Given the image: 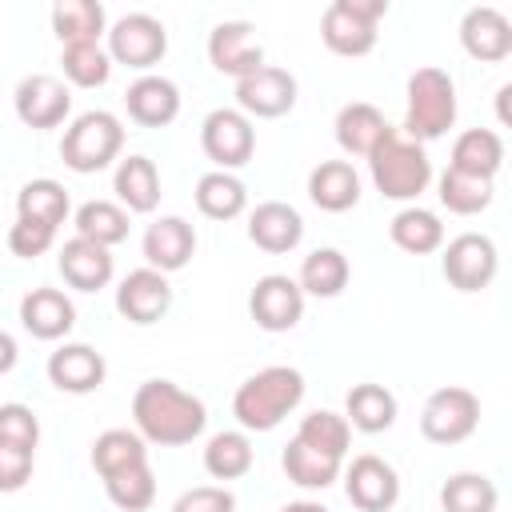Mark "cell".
<instances>
[{
    "instance_id": "cell-26",
    "label": "cell",
    "mask_w": 512,
    "mask_h": 512,
    "mask_svg": "<svg viewBox=\"0 0 512 512\" xmlns=\"http://www.w3.org/2000/svg\"><path fill=\"white\" fill-rule=\"evenodd\" d=\"M392 132V124L384 120V112L376 104H364V100H352L336 112V144L348 152V156H372V148Z\"/></svg>"
},
{
    "instance_id": "cell-42",
    "label": "cell",
    "mask_w": 512,
    "mask_h": 512,
    "mask_svg": "<svg viewBox=\"0 0 512 512\" xmlns=\"http://www.w3.org/2000/svg\"><path fill=\"white\" fill-rule=\"evenodd\" d=\"M296 440H304V444H312V448H320V452H332V456H348V440H352V428H348V420L340 416V412H328V408H316V412H308L304 420H300V428H296Z\"/></svg>"
},
{
    "instance_id": "cell-6",
    "label": "cell",
    "mask_w": 512,
    "mask_h": 512,
    "mask_svg": "<svg viewBox=\"0 0 512 512\" xmlns=\"http://www.w3.org/2000/svg\"><path fill=\"white\" fill-rule=\"evenodd\" d=\"M388 0H332L320 16V40L336 56H368L376 48V24Z\"/></svg>"
},
{
    "instance_id": "cell-36",
    "label": "cell",
    "mask_w": 512,
    "mask_h": 512,
    "mask_svg": "<svg viewBox=\"0 0 512 512\" xmlns=\"http://www.w3.org/2000/svg\"><path fill=\"white\" fill-rule=\"evenodd\" d=\"M76 236L100 248H112L128 240V212L116 200H88L76 208Z\"/></svg>"
},
{
    "instance_id": "cell-30",
    "label": "cell",
    "mask_w": 512,
    "mask_h": 512,
    "mask_svg": "<svg viewBox=\"0 0 512 512\" xmlns=\"http://www.w3.org/2000/svg\"><path fill=\"white\" fill-rule=\"evenodd\" d=\"M348 276H352V264H348V256L340 248H316V252L304 256L296 284H300L304 296L332 300V296H340L348 288Z\"/></svg>"
},
{
    "instance_id": "cell-34",
    "label": "cell",
    "mask_w": 512,
    "mask_h": 512,
    "mask_svg": "<svg viewBox=\"0 0 512 512\" xmlns=\"http://www.w3.org/2000/svg\"><path fill=\"white\" fill-rule=\"evenodd\" d=\"M72 204H68V188L60 180H28L20 192H16V216L20 220H36V224H48V228H60L68 220Z\"/></svg>"
},
{
    "instance_id": "cell-41",
    "label": "cell",
    "mask_w": 512,
    "mask_h": 512,
    "mask_svg": "<svg viewBox=\"0 0 512 512\" xmlns=\"http://www.w3.org/2000/svg\"><path fill=\"white\" fill-rule=\"evenodd\" d=\"M64 64V80L76 88H100L112 76V56L104 52V44H68L60 52Z\"/></svg>"
},
{
    "instance_id": "cell-29",
    "label": "cell",
    "mask_w": 512,
    "mask_h": 512,
    "mask_svg": "<svg viewBox=\"0 0 512 512\" xmlns=\"http://www.w3.org/2000/svg\"><path fill=\"white\" fill-rule=\"evenodd\" d=\"M388 236L408 256H428V252H440L444 248V224H440V216L428 212V208H416V204H408V208H400L392 216Z\"/></svg>"
},
{
    "instance_id": "cell-20",
    "label": "cell",
    "mask_w": 512,
    "mask_h": 512,
    "mask_svg": "<svg viewBox=\"0 0 512 512\" xmlns=\"http://www.w3.org/2000/svg\"><path fill=\"white\" fill-rule=\"evenodd\" d=\"M104 376H108V364L92 344H60L48 356V380L60 392L88 396V392H96L104 384Z\"/></svg>"
},
{
    "instance_id": "cell-19",
    "label": "cell",
    "mask_w": 512,
    "mask_h": 512,
    "mask_svg": "<svg viewBox=\"0 0 512 512\" xmlns=\"http://www.w3.org/2000/svg\"><path fill=\"white\" fill-rule=\"evenodd\" d=\"M248 240L260 252L284 256L304 240V216L284 200H264L248 212Z\"/></svg>"
},
{
    "instance_id": "cell-44",
    "label": "cell",
    "mask_w": 512,
    "mask_h": 512,
    "mask_svg": "<svg viewBox=\"0 0 512 512\" xmlns=\"http://www.w3.org/2000/svg\"><path fill=\"white\" fill-rule=\"evenodd\" d=\"M52 244H56V228H48V224L20 220V216H16V224L8 228V248H12V256H20V260H36V256H44Z\"/></svg>"
},
{
    "instance_id": "cell-25",
    "label": "cell",
    "mask_w": 512,
    "mask_h": 512,
    "mask_svg": "<svg viewBox=\"0 0 512 512\" xmlns=\"http://www.w3.org/2000/svg\"><path fill=\"white\" fill-rule=\"evenodd\" d=\"M308 200L320 212H348L360 204V176L348 160H320L308 172Z\"/></svg>"
},
{
    "instance_id": "cell-17",
    "label": "cell",
    "mask_w": 512,
    "mask_h": 512,
    "mask_svg": "<svg viewBox=\"0 0 512 512\" xmlns=\"http://www.w3.org/2000/svg\"><path fill=\"white\" fill-rule=\"evenodd\" d=\"M140 248H144L148 268H156L164 276L168 272H180L196 256V228L184 216H160V220H152L144 228Z\"/></svg>"
},
{
    "instance_id": "cell-10",
    "label": "cell",
    "mask_w": 512,
    "mask_h": 512,
    "mask_svg": "<svg viewBox=\"0 0 512 512\" xmlns=\"http://www.w3.org/2000/svg\"><path fill=\"white\" fill-rule=\"evenodd\" d=\"M440 268H444V280L456 292H480L496 280L500 256H496V244L484 232H460L444 244Z\"/></svg>"
},
{
    "instance_id": "cell-39",
    "label": "cell",
    "mask_w": 512,
    "mask_h": 512,
    "mask_svg": "<svg viewBox=\"0 0 512 512\" xmlns=\"http://www.w3.org/2000/svg\"><path fill=\"white\" fill-rule=\"evenodd\" d=\"M436 188H440V204H444L448 212H456V216H476V212H484V208L492 204V196H496V184H492V180L468 176V172H456V168H448Z\"/></svg>"
},
{
    "instance_id": "cell-43",
    "label": "cell",
    "mask_w": 512,
    "mask_h": 512,
    "mask_svg": "<svg viewBox=\"0 0 512 512\" xmlns=\"http://www.w3.org/2000/svg\"><path fill=\"white\" fill-rule=\"evenodd\" d=\"M0 440L36 452V444H40V420H36V412L28 404H0Z\"/></svg>"
},
{
    "instance_id": "cell-40",
    "label": "cell",
    "mask_w": 512,
    "mask_h": 512,
    "mask_svg": "<svg viewBox=\"0 0 512 512\" xmlns=\"http://www.w3.org/2000/svg\"><path fill=\"white\" fill-rule=\"evenodd\" d=\"M104 492L108 500L120 508V512H144L152 508L156 500V476H152V464H132V468H120L112 476H104Z\"/></svg>"
},
{
    "instance_id": "cell-22",
    "label": "cell",
    "mask_w": 512,
    "mask_h": 512,
    "mask_svg": "<svg viewBox=\"0 0 512 512\" xmlns=\"http://www.w3.org/2000/svg\"><path fill=\"white\" fill-rule=\"evenodd\" d=\"M20 324L36 340H64L76 324V304L60 288H32L20 300Z\"/></svg>"
},
{
    "instance_id": "cell-8",
    "label": "cell",
    "mask_w": 512,
    "mask_h": 512,
    "mask_svg": "<svg viewBox=\"0 0 512 512\" xmlns=\"http://www.w3.org/2000/svg\"><path fill=\"white\" fill-rule=\"evenodd\" d=\"M476 424H480V400L460 384L436 388L420 408V432L432 444H460L476 432Z\"/></svg>"
},
{
    "instance_id": "cell-32",
    "label": "cell",
    "mask_w": 512,
    "mask_h": 512,
    "mask_svg": "<svg viewBox=\"0 0 512 512\" xmlns=\"http://www.w3.org/2000/svg\"><path fill=\"white\" fill-rule=\"evenodd\" d=\"M504 164V140L492 132V128H468L456 136L452 144V164L456 172H468V176H484V180H496Z\"/></svg>"
},
{
    "instance_id": "cell-12",
    "label": "cell",
    "mask_w": 512,
    "mask_h": 512,
    "mask_svg": "<svg viewBox=\"0 0 512 512\" xmlns=\"http://www.w3.org/2000/svg\"><path fill=\"white\" fill-rule=\"evenodd\" d=\"M236 108L252 120H276L296 108V76L288 68L264 64L252 76L236 80Z\"/></svg>"
},
{
    "instance_id": "cell-35",
    "label": "cell",
    "mask_w": 512,
    "mask_h": 512,
    "mask_svg": "<svg viewBox=\"0 0 512 512\" xmlns=\"http://www.w3.org/2000/svg\"><path fill=\"white\" fill-rule=\"evenodd\" d=\"M148 460V444L136 428H108L92 440V468L104 476L120 472V468H132V464H144Z\"/></svg>"
},
{
    "instance_id": "cell-48",
    "label": "cell",
    "mask_w": 512,
    "mask_h": 512,
    "mask_svg": "<svg viewBox=\"0 0 512 512\" xmlns=\"http://www.w3.org/2000/svg\"><path fill=\"white\" fill-rule=\"evenodd\" d=\"M280 512H328L320 500H292V504H284Z\"/></svg>"
},
{
    "instance_id": "cell-5",
    "label": "cell",
    "mask_w": 512,
    "mask_h": 512,
    "mask_svg": "<svg viewBox=\"0 0 512 512\" xmlns=\"http://www.w3.org/2000/svg\"><path fill=\"white\" fill-rule=\"evenodd\" d=\"M124 148V124L104 112V108H92V112H80L68 128H64V140H60V160L80 172V176H92V172H104Z\"/></svg>"
},
{
    "instance_id": "cell-31",
    "label": "cell",
    "mask_w": 512,
    "mask_h": 512,
    "mask_svg": "<svg viewBox=\"0 0 512 512\" xmlns=\"http://www.w3.org/2000/svg\"><path fill=\"white\" fill-rule=\"evenodd\" d=\"M396 396L384 388V384H356L352 392H348V400H344V420H348V428H356V432H368V436H376V432H388L392 424H396Z\"/></svg>"
},
{
    "instance_id": "cell-33",
    "label": "cell",
    "mask_w": 512,
    "mask_h": 512,
    "mask_svg": "<svg viewBox=\"0 0 512 512\" xmlns=\"http://www.w3.org/2000/svg\"><path fill=\"white\" fill-rule=\"evenodd\" d=\"M196 208L208 220H236L248 208V188H244L240 176L212 168L196 180Z\"/></svg>"
},
{
    "instance_id": "cell-24",
    "label": "cell",
    "mask_w": 512,
    "mask_h": 512,
    "mask_svg": "<svg viewBox=\"0 0 512 512\" xmlns=\"http://www.w3.org/2000/svg\"><path fill=\"white\" fill-rule=\"evenodd\" d=\"M112 192H116V204L124 212H136V216H148L156 212L160 204V172L148 156H124L116 164V176H112Z\"/></svg>"
},
{
    "instance_id": "cell-28",
    "label": "cell",
    "mask_w": 512,
    "mask_h": 512,
    "mask_svg": "<svg viewBox=\"0 0 512 512\" xmlns=\"http://www.w3.org/2000/svg\"><path fill=\"white\" fill-rule=\"evenodd\" d=\"M52 32L56 40L68 44H100L108 32V12L100 0H60L52 8Z\"/></svg>"
},
{
    "instance_id": "cell-15",
    "label": "cell",
    "mask_w": 512,
    "mask_h": 512,
    "mask_svg": "<svg viewBox=\"0 0 512 512\" xmlns=\"http://www.w3.org/2000/svg\"><path fill=\"white\" fill-rule=\"evenodd\" d=\"M344 492L360 512H388L400 500V476L384 456H352L344 468Z\"/></svg>"
},
{
    "instance_id": "cell-21",
    "label": "cell",
    "mask_w": 512,
    "mask_h": 512,
    "mask_svg": "<svg viewBox=\"0 0 512 512\" xmlns=\"http://www.w3.org/2000/svg\"><path fill=\"white\" fill-rule=\"evenodd\" d=\"M124 108L128 116L140 124V128H164L180 116V88L168 80V76H156V72H144L128 84L124 92Z\"/></svg>"
},
{
    "instance_id": "cell-9",
    "label": "cell",
    "mask_w": 512,
    "mask_h": 512,
    "mask_svg": "<svg viewBox=\"0 0 512 512\" xmlns=\"http://www.w3.org/2000/svg\"><path fill=\"white\" fill-rule=\"evenodd\" d=\"M200 148L216 164V172L244 168L256 152V128L240 108H212L200 124Z\"/></svg>"
},
{
    "instance_id": "cell-47",
    "label": "cell",
    "mask_w": 512,
    "mask_h": 512,
    "mask_svg": "<svg viewBox=\"0 0 512 512\" xmlns=\"http://www.w3.org/2000/svg\"><path fill=\"white\" fill-rule=\"evenodd\" d=\"M16 360H20V348H16L12 332H4V328H0V376H4V372H12V368H16Z\"/></svg>"
},
{
    "instance_id": "cell-46",
    "label": "cell",
    "mask_w": 512,
    "mask_h": 512,
    "mask_svg": "<svg viewBox=\"0 0 512 512\" xmlns=\"http://www.w3.org/2000/svg\"><path fill=\"white\" fill-rule=\"evenodd\" d=\"M32 464H36L32 448L0 440V492H20L32 480Z\"/></svg>"
},
{
    "instance_id": "cell-3",
    "label": "cell",
    "mask_w": 512,
    "mask_h": 512,
    "mask_svg": "<svg viewBox=\"0 0 512 512\" xmlns=\"http://www.w3.org/2000/svg\"><path fill=\"white\" fill-rule=\"evenodd\" d=\"M408 108H404V136L416 144L440 140L448 136V128L456 124V84L444 68H416L408 76Z\"/></svg>"
},
{
    "instance_id": "cell-18",
    "label": "cell",
    "mask_w": 512,
    "mask_h": 512,
    "mask_svg": "<svg viewBox=\"0 0 512 512\" xmlns=\"http://www.w3.org/2000/svg\"><path fill=\"white\" fill-rule=\"evenodd\" d=\"M460 44L472 60L496 64L512 52V20L492 4H476L460 20Z\"/></svg>"
},
{
    "instance_id": "cell-4",
    "label": "cell",
    "mask_w": 512,
    "mask_h": 512,
    "mask_svg": "<svg viewBox=\"0 0 512 512\" xmlns=\"http://www.w3.org/2000/svg\"><path fill=\"white\" fill-rule=\"evenodd\" d=\"M368 172L384 200H416L432 184V160H428L424 144L400 136L396 128L372 148Z\"/></svg>"
},
{
    "instance_id": "cell-38",
    "label": "cell",
    "mask_w": 512,
    "mask_h": 512,
    "mask_svg": "<svg viewBox=\"0 0 512 512\" xmlns=\"http://www.w3.org/2000/svg\"><path fill=\"white\" fill-rule=\"evenodd\" d=\"M500 492L484 472H456L440 488V508L444 512H496Z\"/></svg>"
},
{
    "instance_id": "cell-2",
    "label": "cell",
    "mask_w": 512,
    "mask_h": 512,
    "mask_svg": "<svg viewBox=\"0 0 512 512\" xmlns=\"http://www.w3.org/2000/svg\"><path fill=\"white\" fill-rule=\"evenodd\" d=\"M304 400V376L288 364H272L252 372L236 396H232V416L240 420L244 432H272L288 412H296Z\"/></svg>"
},
{
    "instance_id": "cell-13",
    "label": "cell",
    "mask_w": 512,
    "mask_h": 512,
    "mask_svg": "<svg viewBox=\"0 0 512 512\" xmlns=\"http://www.w3.org/2000/svg\"><path fill=\"white\" fill-rule=\"evenodd\" d=\"M208 64L232 80H244L256 68H264V48L256 40V28L248 20H220L208 32Z\"/></svg>"
},
{
    "instance_id": "cell-7",
    "label": "cell",
    "mask_w": 512,
    "mask_h": 512,
    "mask_svg": "<svg viewBox=\"0 0 512 512\" xmlns=\"http://www.w3.org/2000/svg\"><path fill=\"white\" fill-rule=\"evenodd\" d=\"M104 36H108L104 52L112 56V64H124L136 72H148L168 52V28L148 12H128V16L112 20Z\"/></svg>"
},
{
    "instance_id": "cell-45",
    "label": "cell",
    "mask_w": 512,
    "mask_h": 512,
    "mask_svg": "<svg viewBox=\"0 0 512 512\" xmlns=\"http://www.w3.org/2000/svg\"><path fill=\"white\" fill-rule=\"evenodd\" d=\"M168 512H236V496L224 484H200L180 492Z\"/></svg>"
},
{
    "instance_id": "cell-37",
    "label": "cell",
    "mask_w": 512,
    "mask_h": 512,
    "mask_svg": "<svg viewBox=\"0 0 512 512\" xmlns=\"http://www.w3.org/2000/svg\"><path fill=\"white\" fill-rule=\"evenodd\" d=\"M204 472L212 480H240L252 472V440L248 432H216L204 444Z\"/></svg>"
},
{
    "instance_id": "cell-23",
    "label": "cell",
    "mask_w": 512,
    "mask_h": 512,
    "mask_svg": "<svg viewBox=\"0 0 512 512\" xmlns=\"http://www.w3.org/2000/svg\"><path fill=\"white\" fill-rule=\"evenodd\" d=\"M56 264H60L64 284H72L76 292H100V288L112 284V272H116L112 252L100 248V244H92V240H80V236L64 240Z\"/></svg>"
},
{
    "instance_id": "cell-14",
    "label": "cell",
    "mask_w": 512,
    "mask_h": 512,
    "mask_svg": "<svg viewBox=\"0 0 512 512\" xmlns=\"http://www.w3.org/2000/svg\"><path fill=\"white\" fill-rule=\"evenodd\" d=\"M248 312L252 320L264 328V332H288L300 324L304 316V292L292 276L284 272H268L252 284V296H248Z\"/></svg>"
},
{
    "instance_id": "cell-27",
    "label": "cell",
    "mask_w": 512,
    "mask_h": 512,
    "mask_svg": "<svg viewBox=\"0 0 512 512\" xmlns=\"http://www.w3.org/2000/svg\"><path fill=\"white\" fill-rule=\"evenodd\" d=\"M280 464H284L288 480H292L296 488H308V492H320V488L336 484L340 472H344V460H340V456L320 452V448H312V444H304V440H296V436L288 440Z\"/></svg>"
},
{
    "instance_id": "cell-49",
    "label": "cell",
    "mask_w": 512,
    "mask_h": 512,
    "mask_svg": "<svg viewBox=\"0 0 512 512\" xmlns=\"http://www.w3.org/2000/svg\"><path fill=\"white\" fill-rule=\"evenodd\" d=\"M508 96H512V88L504 84V88L496 92V108H500V120H504V124H508Z\"/></svg>"
},
{
    "instance_id": "cell-16",
    "label": "cell",
    "mask_w": 512,
    "mask_h": 512,
    "mask_svg": "<svg viewBox=\"0 0 512 512\" xmlns=\"http://www.w3.org/2000/svg\"><path fill=\"white\" fill-rule=\"evenodd\" d=\"M168 308H172V284L164 272H156L148 264L128 272L116 288V312L128 324H156Z\"/></svg>"
},
{
    "instance_id": "cell-11",
    "label": "cell",
    "mask_w": 512,
    "mask_h": 512,
    "mask_svg": "<svg viewBox=\"0 0 512 512\" xmlns=\"http://www.w3.org/2000/svg\"><path fill=\"white\" fill-rule=\"evenodd\" d=\"M12 108H16V116H20L24 128H36V132L60 128L64 116L72 112V92H68V84H64L60 76L32 72V76H24V80L16 84Z\"/></svg>"
},
{
    "instance_id": "cell-1",
    "label": "cell",
    "mask_w": 512,
    "mask_h": 512,
    "mask_svg": "<svg viewBox=\"0 0 512 512\" xmlns=\"http://www.w3.org/2000/svg\"><path fill=\"white\" fill-rule=\"evenodd\" d=\"M132 420H136V432L144 436V444L180 448L204 432L208 408L200 396L184 392L172 380H144L132 396Z\"/></svg>"
}]
</instances>
